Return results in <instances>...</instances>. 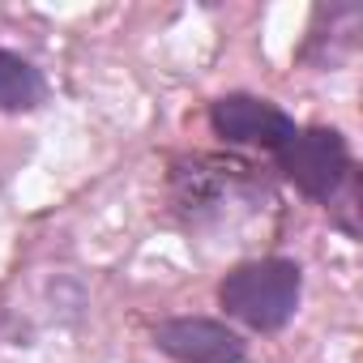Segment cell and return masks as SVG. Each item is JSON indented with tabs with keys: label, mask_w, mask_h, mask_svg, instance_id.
Wrapping results in <instances>:
<instances>
[{
	"label": "cell",
	"mask_w": 363,
	"mask_h": 363,
	"mask_svg": "<svg viewBox=\"0 0 363 363\" xmlns=\"http://www.w3.org/2000/svg\"><path fill=\"white\" fill-rule=\"evenodd\" d=\"M43 99H48L43 73L18 52H0V111H35Z\"/></svg>",
	"instance_id": "cell-6"
},
{
	"label": "cell",
	"mask_w": 363,
	"mask_h": 363,
	"mask_svg": "<svg viewBox=\"0 0 363 363\" xmlns=\"http://www.w3.org/2000/svg\"><path fill=\"white\" fill-rule=\"evenodd\" d=\"M154 346L175 363H244L248 342L210 316H171L154 325Z\"/></svg>",
	"instance_id": "cell-5"
},
{
	"label": "cell",
	"mask_w": 363,
	"mask_h": 363,
	"mask_svg": "<svg viewBox=\"0 0 363 363\" xmlns=\"http://www.w3.org/2000/svg\"><path fill=\"white\" fill-rule=\"evenodd\" d=\"M303 299V269L291 257L240 261L218 282V308L252 333H278L291 325Z\"/></svg>",
	"instance_id": "cell-1"
},
{
	"label": "cell",
	"mask_w": 363,
	"mask_h": 363,
	"mask_svg": "<svg viewBox=\"0 0 363 363\" xmlns=\"http://www.w3.org/2000/svg\"><path fill=\"white\" fill-rule=\"evenodd\" d=\"M167 193H171V210L189 227H206V223H223L231 201L257 193V175L244 158L193 154L171 162Z\"/></svg>",
	"instance_id": "cell-2"
},
{
	"label": "cell",
	"mask_w": 363,
	"mask_h": 363,
	"mask_svg": "<svg viewBox=\"0 0 363 363\" xmlns=\"http://www.w3.org/2000/svg\"><path fill=\"white\" fill-rule=\"evenodd\" d=\"M210 128L214 137H223L227 145H248V150H269L278 154L291 137H295V120L257 94H223L210 103Z\"/></svg>",
	"instance_id": "cell-4"
},
{
	"label": "cell",
	"mask_w": 363,
	"mask_h": 363,
	"mask_svg": "<svg viewBox=\"0 0 363 363\" xmlns=\"http://www.w3.org/2000/svg\"><path fill=\"white\" fill-rule=\"evenodd\" d=\"M274 158H278V171L291 184L320 206H329L346 189V179L354 175V158H350L346 137L337 128H325V124L295 128V137Z\"/></svg>",
	"instance_id": "cell-3"
}]
</instances>
